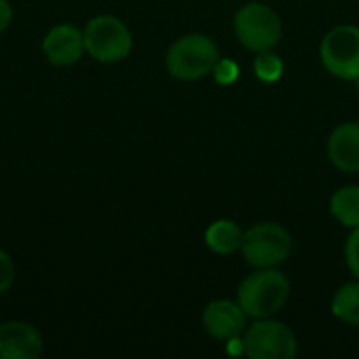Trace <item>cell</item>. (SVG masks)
<instances>
[{"label":"cell","instance_id":"obj_7","mask_svg":"<svg viewBox=\"0 0 359 359\" xmlns=\"http://www.w3.org/2000/svg\"><path fill=\"white\" fill-rule=\"evenodd\" d=\"M324 67L343 80H355L359 76V27L337 25L332 27L320 46Z\"/></svg>","mask_w":359,"mask_h":359},{"label":"cell","instance_id":"obj_19","mask_svg":"<svg viewBox=\"0 0 359 359\" xmlns=\"http://www.w3.org/2000/svg\"><path fill=\"white\" fill-rule=\"evenodd\" d=\"M355 80H358V95H359V76H358V78H355Z\"/></svg>","mask_w":359,"mask_h":359},{"label":"cell","instance_id":"obj_12","mask_svg":"<svg viewBox=\"0 0 359 359\" xmlns=\"http://www.w3.org/2000/svg\"><path fill=\"white\" fill-rule=\"evenodd\" d=\"M242 240L244 233L238 227V223L227 219L215 221L206 231V246L217 255H233L242 248Z\"/></svg>","mask_w":359,"mask_h":359},{"label":"cell","instance_id":"obj_14","mask_svg":"<svg viewBox=\"0 0 359 359\" xmlns=\"http://www.w3.org/2000/svg\"><path fill=\"white\" fill-rule=\"evenodd\" d=\"M332 313L345 324L359 328V282L345 284L332 299Z\"/></svg>","mask_w":359,"mask_h":359},{"label":"cell","instance_id":"obj_10","mask_svg":"<svg viewBox=\"0 0 359 359\" xmlns=\"http://www.w3.org/2000/svg\"><path fill=\"white\" fill-rule=\"evenodd\" d=\"M202 324L212 339L233 341L246 328V313L240 303L212 301L202 313Z\"/></svg>","mask_w":359,"mask_h":359},{"label":"cell","instance_id":"obj_6","mask_svg":"<svg viewBox=\"0 0 359 359\" xmlns=\"http://www.w3.org/2000/svg\"><path fill=\"white\" fill-rule=\"evenodd\" d=\"M297 349L294 332L286 324L267 318L257 320L244 337V353L250 359H292Z\"/></svg>","mask_w":359,"mask_h":359},{"label":"cell","instance_id":"obj_18","mask_svg":"<svg viewBox=\"0 0 359 359\" xmlns=\"http://www.w3.org/2000/svg\"><path fill=\"white\" fill-rule=\"evenodd\" d=\"M11 19H13V8L8 0H0V34L11 25Z\"/></svg>","mask_w":359,"mask_h":359},{"label":"cell","instance_id":"obj_1","mask_svg":"<svg viewBox=\"0 0 359 359\" xmlns=\"http://www.w3.org/2000/svg\"><path fill=\"white\" fill-rule=\"evenodd\" d=\"M290 294V282L284 273L276 267L259 269L257 273L248 276L238 288V303L246 316L255 320L271 318L278 313Z\"/></svg>","mask_w":359,"mask_h":359},{"label":"cell","instance_id":"obj_8","mask_svg":"<svg viewBox=\"0 0 359 359\" xmlns=\"http://www.w3.org/2000/svg\"><path fill=\"white\" fill-rule=\"evenodd\" d=\"M84 34L72 23L55 25L42 40V53L48 63L57 67H67L80 61L84 53Z\"/></svg>","mask_w":359,"mask_h":359},{"label":"cell","instance_id":"obj_17","mask_svg":"<svg viewBox=\"0 0 359 359\" xmlns=\"http://www.w3.org/2000/svg\"><path fill=\"white\" fill-rule=\"evenodd\" d=\"M13 282H15V263L4 250H0V294H4L13 286Z\"/></svg>","mask_w":359,"mask_h":359},{"label":"cell","instance_id":"obj_16","mask_svg":"<svg viewBox=\"0 0 359 359\" xmlns=\"http://www.w3.org/2000/svg\"><path fill=\"white\" fill-rule=\"evenodd\" d=\"M345 259H347V267L351 269V273L359 278V227H353V233L347 240Z\"/></svg>","mask_w":359,"mask_h":359},{"label":"cell","instance_id":"obj_3","mask_svg":"<svg viewBox=\"0 0 359 359\" xmlns=\"http://www.w3.org/2000/svg\"><path fill=\"white\" fill-rule=\"evenodd\" d=\"M84 48L99 63H118L133 50V34L118 17L99 15L86 23Z\"/></svg>","mask_w":359,"mask_h":359},{"label":"cell","instance_id":"obj_9","mask_svg":"<svg viewBox=\"0 0 359 359\" xmlns=\"http://www.w3.org/2000/svg\"><path fill=\"white\" fill-rule=\"evenodd\" d=\"M42 349V337L32 324L6 322L0 326V359H36Z\"/></svg>","mask_w":359,"mask_h":359},{"label":"cell","instance_id":"obj_11","mask_svg":"<svg viewBox=\"0 0 359 359\" xmlns=\"http://www.w3.org/2000/svg\"><path fill=\"white\" fill-rule=\"evenodd\" d=\"M328 158L345 172H359V122H347L332 130Z\"/></svg>","mask_w":359,"mask_h":359},{"label":"cell","instance_id":"obj_2","mask_svg":"<svg viewBox=\"0 0 359 359\" xmlns=\"http://www.w3.org/2000/svg\"><path fill=\"white\" fill-rule=\"evenodd\" d=\"M217 63L219 48L215 40L204 34H187L166 53L168 74L177 80H200L215 72Z\"/></svg>","mask_w":359,"mask_h":359},{"label":"cell","instance_id":"obj_5","mask_svg":"<svg viewBox=\"0 0 359 359\" xmlns=\"http://www.w3.org/2000/svg\"><path fill=\"white\" fill-rule=\"evenodd\" d=\"M233 29L238 40L255 50H271L282 38V21L273 8L261 2L244 4L233 19Z\"/></svg>","mask_w":359,"mask_h":359},{"label":"cell","instance_id":"obj_13","mask_svg":"<svg viewBox=\"0 0 359 359\" xmlns=\"http://www.w3.org/2000/svg\"><path fill=\"white\" fill-rule=\"evenodd\" d=\"M330 212L332 217L345 227H359V187L347 185L334 191L330 198Z\"/></svg>","mask_w":359,"mask_h":359},{"label":"cell","instance_id":"obj_15","mask_svg":"<svg viewBox=\"0 0 359 359\" xmlns=\"http://www.w3.org/2000/svg\"><path fill=\"white\" fill-rule=\"evenodd\" d=\"M282 59L278 55H273L271 50H261L257 53V59H255V72L261 80L265 82H273L282 76Z\"/></svg>","mask_w":359,"mask_h":359},{"label":"cell","instance_id":"obj_4","mask_svg":"<svg viewBox=\"0 0 359 359\" xmlns=\"http://www.w3.org/2000/svg\"><path fill=\"white\" fill-rule=\"evenodd\" d=\"M240 250L252 267L271 269L290 257L292 238L278 223H259L244 233Z\"/></svg>","mask_w":359,"mask_h":359}]
</instances>
